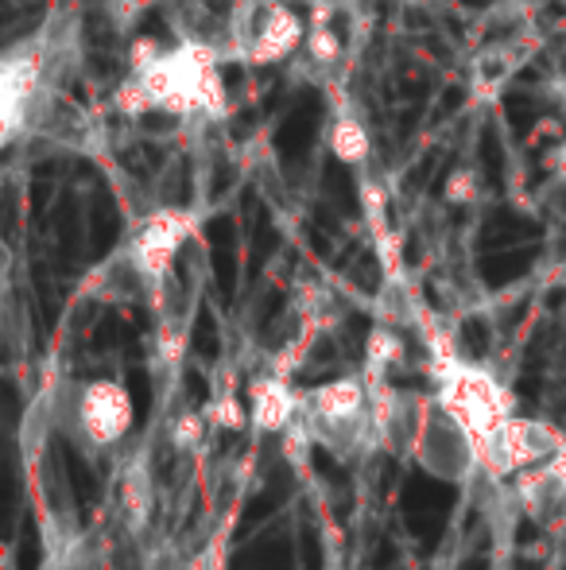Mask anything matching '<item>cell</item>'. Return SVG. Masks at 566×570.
I'll return each mask as SVG.
<instances>
[{
  "mask_svg": "<svg viewBox=\"0 0 566 570\" xmlns=\"http://www.w3.org/2000/svg\"><path fill=\"white\" fill-rule=\"evenodd\" d=\"M299 420L310 431V439L341 462L380 451L377 404H373V384L365 368L349 376H334V381L302 392Z\"/></svg>",
  "mask_w": 566,
  "mask_h": 570,
  "instance_id": "6da1fadb",
  "label": "cell"
},
{
  "mask_svg": "<svg viewBox=\"0 0 566 570\" xmlns=\"http://www.w3.org/2000/svg\"><path fill=\"white\" fill-rule=\"evenodd\" d=\"M137 407L121 381L93 376V381H67L54 396V423L86 454L113 451L132 431Z\"/></svg>",
  "mask_w": 566,
  "mask_h": 570,
  "instance_id": "7a4b0ae2",
  "label": "cell"
},
{
  "mask_svg": "<svg viewBox=\"0 0 566 570\" xmlns=\"http://www.w3.org/2000/svg\"><path fill=\"white\" fill-rule=\"evenodd\" d=\"M229 51L241 62H280L307 43V23L287 0H237L229 8Z\"/></svg>",
  "mask_w": 566,
  "mask_h": 570,
  "instance_id": "3957f363",
  "label": "cell"
},
{
  "mask_svg": "<svg viewBox=\"0 0 566 570\" xmlns=\"http://www.w3.org/2000/svg\"><path fill=\"white\" fill-rule=\"evenodd\" d=\"M416 458L430 478L446 481V485H474L481 478V443L469 431L466 420L450 412L438 396H430L424 428L416 439Z\"/></svg>",
  "mask_w": 566,
  "mask_h": 570,
  "instance_id": "277c9868",
  "label": "cell"
},
{
  "mask_svg": "<svg viewBox=\"0 0 566 570\" xmlns=\"http://www.w3.org/2000/svg\"><path fill=\"white\" fill-rule=\"evenodd\" d=\"M190 237H195V214L175 210V206H163V210H156L151 218H143L140 226L132 229V237H129V245L121 248V256L143 279L148 299L175 272V264H179V256H182V245H187Z\"/></svg>",
  "mask_w": 566,
  "mask_h": 570,
  "instance_id": "5b68a950",
  "label": "cell"
},
{
  "mask_svg": "<svg viewBox=\"0 0 566 570\" xmlns=\"http://www.w3.org/2000/svg\"><path fill=\"white\" fill-rule=\"evenodd\" d=\"M369 384H373V404H377L380 451H388L396 458H411L416 454V439H419V428H424L430 396L416 389H396V384L377 381V376H369Z\"/></svg>",
  "mask_w": 566,
  "mask_h": 570,
  "instance_id": "8992f818",
  "label": "cell"
},
{
  "mask_svg": "<svg viewBox=\"0 0 566 570\" xmlns=\"http://www.w3.org/2000/svg\"><path fill=\"white\" fill-rule=\"evenodd\" d=\"M513 493L532 524L547 528V532H563L566 528V465L559 458L516 473Z\"/></svg>",
  "mask_w": 566,
  "mask_h": 570,
  "instance_id": "52a82bcc",
  "label": "cell"
},
{
  "mask_svg": "<svg viewBox=\"0 0 566 570\" xmlns=\"http://www.w3.org/2000/svg\"><path fill=\"white\" fill-rule=\"evenodd\" d=\"M299 407H302V392L291 389L287 373H265L249 384V415L257 428L265 431H284L299 420Z\"/></svg>",
  "mask_w": 566,
  "mask_h": 570,
  "instance_id": "ba28073f",
  "label": "cell"
},
{
  "mask_svg": "<svg viewBox=\"0 0 566 570\" xmlns=\"http://www.w3.org/2000/svg\"><path fill=\"white\" fill-rule=\"evenodd\" d=\"M330 148H334V156L346 159V164H361V159L369 156L373 140L361 120L354 114H341V117H334V125H330Z\"/></svg>",
  "mask_w": 566,
  "mask_h": 570,
  "instance_id": "9c48e42d",
  "label": "cell"
},
{
  "mask_svg": "<svg viewBox=\"0 0 566 570\" xmlns=\"http://www.w3.org/2000/svg\"><path fill=\"white\" fill-rule=\"evenodd\" d=\"M307 51H310V59H315L318 67H334V62H338L341 43H338V36L326 28V20H318L315 28L307 31Z\"/></svg>",
  "mask_w": 566,
  "mask_h": 570,
  "instance_id": "30bf717a",
  "label": "cell"
},
{
  "mask_svg": "<svg viewBox=\"0 0 566 570\" xmlns=\"http://www.w3.org/2000/svg\"><path fill=\"white\" fill-rule=\"evenodd\" d=\"M202 435H206V415H198V412H182L179 420L171 423L175 451H195V446L202 443Z\"/></svg>",
  "mask_w": 566,
  "mask_h": 570,
  "instance_id": "8fae6325",
  "label": "cell"
},
{
  "mask_svg": "<svg viewBox=\"0 0 566 570\" xmlns=\"http://www.w3.org/2000/svg\"><path fill=\"white\" fill-rule=\"evenodd\" d=\"M477 195V179H474V171H458L450 183H446V198L450 203H469V198Z\"/></svg>",
  "mask_w": 566,
  "mask_h": 570,
  "instance_id": "7c38bea8",
  "label": "cell"
},
{
  "mask_svg": "<svg viewBox=\"0 0 566 570\" xmlns=\"http://www.w3.org/2000/svg\"><path fill=\"white\" fill-rule=\"evenodd\" d=\"M187 570H221V567H218V548H210L206 556H198Z\"/></svg>",
  "mask_w": 566,
  "mask_h": 570,
  "instance_id": "4fadbf2b",
  "label": "cell"
},
{
  "mask_svg": "<svg viewBox=\"0 0 566 570\" xmlns=\"http://www.w3.org/2000/svg\"><path fill=\"white\" fill-rule=\"evenodd\" d=\"M508 70H513V67H508V59H505V55H497V78H505ZM489 75H493V67H489V62H481V70H477V78H489Z\"/></svg>",
  "mask_w": 566,
  "mask_h": 570,
  "instance_id": "5bb4252c",
  "label": "cell"
}]
</instances>
